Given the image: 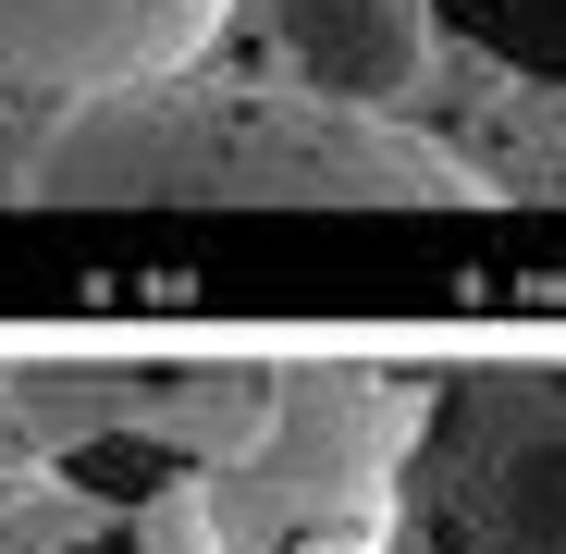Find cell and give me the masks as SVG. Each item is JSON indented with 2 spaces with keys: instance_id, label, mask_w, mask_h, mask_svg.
Listing matches in <instances>:
<instances>
[{
  "instance_id": "cell-1",
  "label": "cell",
  "mask_w": 566,
  "mask_h": 554,
  "mask_svg": "<svg viewBox=\"0 0 566 554\" xmlns=\"http://www.w3.org/2000/svg\"><path fill=\"white\" fill-rule=\"evenodd\" d=\"M505 185L407 112L160 74L38 124V210H481Z\"/></svg>"
},
{
  "instance_id": "cell-2",
  "label": "cell",
  "mask_w": 566,
  "mask_h": 554,
  "mask_svg": "<svg viewBox=\"0 0 566 554\" xmlns=\"http://www.w3.org/2000/svg\"><path fill=\"white\" fill-rule=\"evenodd\" d=\"M419 395L357 357H283L271 419L198 481L222 554H382L407 530Z\"/></svg>"
},
{
  "instance_id": "cell-3",
  "label": "cell",
  "mask_w": 566,
  "mask_h": 554,
  "mask_svg": "<svg viewBox=\"0 0 566 554\" xmlns=\"http://www.w3.org/2000/svg\"><path fill=\"white\" fill-rule=\"evenodd\" d=\"M271 369L283 357H62V369H13L0 383V431L50 481L198 493L271 419Z\"/></svg>"
},
{
  "instance_id": "cell-4",
  "label": "cell",
  "mask_w": 566,
  "mask_h": 554,
  "mask_svg": "<svg viewBox=\"0 0 566 554\" xmlns=\"http://www.w3.org/2000/svg\"><path fill=\"white\" fill-rule=\"evenodd\" d=\"M407 530L419 554H566V369L481 357L419 395Z\"/></svg>"
},
{
  "instance_id": "cell-5",
  "label": "cell",
  "mask_w": 566,
  "mask_h": 554,
  "mask_svg": "<svg viewBox=\"0 0 566 554\" xmlns=\"http://www.w3.org/2000/svg\"><path fill=\"white\" fill-rule=\"evenodd\" d=\"M234 0H0V100L25 124H62L112 86L198 74Z\"/></svg>"
},
{
  "instance_id": "cell-6",
  "label": "cell",
  "mask_w": 566,
  "mask_h": 554,
  "mask_svg": "<svg viewBox=\"0 0 566 554\" xmlns=\"http://www.w3.org/2000/svg\"><path fill=\"white\" fill-rule=\"evenodd\" d=\"M431 0H259L271 86H308L333 112H407L431 74Z\"/></svg>"
},
{
  "instance_id": "cell-7",
  "label": "cell",
  "mask_w": 566,
  "mask_h": 554,
  "mask_svg": "<svg viewBox=\"0 0 566 554\" xmlns=\"http://www.w3.org/2000/svg\"><path fill=\"white\" fill-rule=\"evenodd\" d=\"M0 554H222L198 493H99V481H13L0 493Z\"/></svg>"
},
{
  "instance_id": "cell-8",
  "label": "cell",
  "mask_w": 566,
  "mask_h": 554,
  "mask_svg": "<svg viewBox=\"0 0 566 554\" xmlns=\"http://www.w3.org/2000/svg\"><path fill=\"white\" fill-rule=\"evenodd\" d=\"M431 25L455 38V62H481L517 100L566 112V0H431Z\"/></svg>"
},
{
  "instance_id": "cell-9",
  "label": "cell",
  "mask_w": 566,
  "mask_h": 554,
  "mask_svg": "<svg viewBox=\"0 0 566 554\" xmlns=\"http://www.w3.org/2000/svg\"><path fill=\"white\" fill-rule=\"evenodd\" d=\"M493 185H505V198H554V210H566V112H554V100H530V124L505 136Z\"/></svg>"
},
{
  "instance_id": "cell-10",
  "label": "cell",
  "mask_w": 566,
  "mask_h": 554,
  "mask_svg": "<svg viewBox=\"0 0 566 554\" xmlns=\"http://www.w3.org/2000/svg\"><path fill=\"white\" fill-rule=\"evenodd\" d=\"M0 210H38V124L0 100Z\"/></svg>"
},
{
  "instance_id": "cell-11",
  "label": "cell",
  "mask_w": 566,
  "mask_h": 554,
  "mask_svg": "<svg viewBox=\"0 0 566 554\" xmlns=\"http://www.w3.org/2000/svg\"><path fill=\"white\" fill-rule=\"evenodd\" d=\"M0 383H13V369H0Z\"/></svg>"
}]
</instances>
